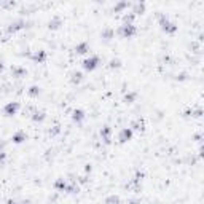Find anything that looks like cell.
<instances>
[{
    "label": "cell",
    "instance_id": "6da1fadb",
    "mask_svg": "<svg viewBox=\"0 0 204 204\" xmlns=\"http://www.w3.org/2000/svg\"><path fill=\"white\" fill-rule=\"evenodd\" d=\"M159 22H161V27H163L164 30H166L167 34H174L175 30H177L175 24H174V22H171L166 16H161V21H159Z\"/></svg>",
    "mask_w": 204,
    "mask_h": 204
},
{
    "label": "cell",
    "instance_id": "7a4b0ae2",
    "mask_svg": "<svg viewBox=\"0 0 204 204\" xmlns=\"http://www.w3.org/2000/svg\"><path fill=\"white\" fill-rule=\"evenodd\" d=\"M97 65H99V57L97 56H91V57H88V59L83 61V67L86 70H94Z\"/></svg>",
    "mask_w": 204,
    "mask_h": 204
},
{
    "label": "cell",
    "instance_id": "3957f363",
    "mask_svg": "<svg viewBox=\"0 0 204 204\" xmlns=\"http://www.w3.org/2000/svg\"><path fill=\"white\" fill-rule=\"evenodd\" d=\"M134 32H136V27L132 24H123L120 29V34L123 35V37H131Z\"/></svg>",
    "mask_w": 204,
    "mask_h": 204
},
{
    "label": "cell",
    "instance_id": "277c9868",
    "mask_svg": "<svg viewBox=\"0 0 204 204\" xmlns=\"http://www.w3.org/2000/svg\"><path fill=\"white\" fill-rule=\"evenodd\" d=\"M131 137H132V129L131 128H124V129H121L118 139H120V142H128Z\"/></svg>",
    "mask_w": 204,
    "mask_h": 204
},
{
    "label": "cell",
    "instance_id": "5b68a950",
    "mask_svg": "<svg viewBox=\"0 0 204 204\" xmlns=\"http://www.w3.org/2000/svg\"><path fill=\"white\" fill-rule=\"evenodd\" d=\"M16 110H18V104H16V102H8V104L5 105V115H8V116L14 115Z\"/></svg>",
    "mask_w": 204,
    "mask_h": 204
},
{
    "label": "cell",
    "instance_id": "8992f818",
    "mask_svg": "<svg viewBox=\"0 0 204 204\" xmlns=\"http://www.w3.org/2000/svg\"><path fill=\"white\" fill-rule=\"evenodd\" d=\"M105 204H120V198L115 196V195H112V196H108V198L105 199Z\"/></svg>",
    "mask_w": 204,
    "mask_h": 204
},
{
    "label": "cell",
    "instance_id": "52a82bcc",
    "mask_svg": "<svg viewBox=\"0 0 204 204\" xmlns=\"http://www.w3.org/2000/svg\"><path fill=\"white\" fill-rule=\"evenodd\" d=\"M75 50H77L78 54H85L86 51H88V45H86V43H80V45H78Z\"/></svg>",
    "mask_w": 204,
    "mask_h": 204
},
{
    "label": "cell",
    "instance_id": "ba28073f",
    "mask_svg": "<svg viewBox=\"0 0 204 204\" xmlns=\"http://www.w3.org/2000/svg\"><path fill=\"white\" fill-rule=\"evenodd\" d=\"M83 118H85V113L81 110H75V112H73V120H75V121H81Z\"/></svg>",
    "mask_w": 204,
    "mask_h": 204
},
{
    "label": "cell",
    "instance_id": "9c48e42d",
    "mask_svg": "<svg viewBox=\"0 0 204 204\" xmlns=\"http://www.w3.org/2000/svg\"><path fill=\"white\" fill-rule=\"evenodd\" d=\"M26 139V136H24V132H16V134H14L13 136V140H14V142H22V140H24Z\"/></svg>",
    "mask_w": 204,
    "mask_h": 204
},
{
    "label": "cell",
    "instance_id": "30bf717a",
    "mask_svg": "<svg viewBox=\"0 0 204 204\" xmlns=\"http://www.w3.org/2000/svg\"><path fill=\"white\" fill-rule=\"evenodd\" d=\"M46 57V54L43 53V51H40V53H35L34 54V61H37V62H42L43 59Z\"/></svg>",
    "mask_w": 204,
    "mask_h": 204
},
{
    "label": "cell",
    "instance_id": "8fae6325",
    "mask_svg": "<svg viewBox=\"0 0 204 204\" xmlns=\"http://www.w3.org/2000/svg\"><path fill=\"white\" fill-rule=\"evenodd\" d=\"M59 24H61V19L59 18H54L53 21H50V27H51V29H57Z\"/></svg>",
    "mask_w": 204,
    "mask_h": 204
},
{
    "label": "cell",
    "instance_id": "7c38bea8",
    "mask_svg": "<svg viewBox=\"0 0 204 204\" xmlns=\"http://www.w3.org/2000/svg\"><path fill=\"white\" fill-rule=\"evenodd\" d=\"M102 37H105V40H110V38L113 37V30L112 29H107L102 32Z\"/></svg>",
    "mask_w": 204,
    "mask_h": 204
},
{
    "label": "cell",
    "instance_id": "4fadbf2b",
    "mask_svg": "<svg viewBox=\"0 0 204 204\" xmlns=\"http://www.w3.org/2000/svg\"><path fill=\"white\" fill-rule=\"evenodd\" d=\"M101 134H104V137H105V142H108V134H110V128H108V126H105V128L101 131Z\"/></svg>",
    "mask_w": 204,
    "mask_h": 204
},
{
    "label": "cell",
    "instance_id": "5bb4252c",
    "mask_svg": "<svg viewBox=\"0 0 204 204\" xmlns=\"http://www.w3.org/2000/svg\"><path fill=\"white\" fill-rule=\"evenodd\" d=\"M43 118H45L43 112H35V113H34V120H35V121H42Z\"/></svg>",
    "mask_w": 204,
    "mask_h": 204
},
{
    "label": "cell",
    "instance_id": "9a60e30c",
    "mask_svg": "<svg viewBox=\"0 0 204 204\" xmlns=\"http://www.w3.org/2000/svg\"><path fill=\"white\" fill-rule=\"evenodd\" d=\"M134 99H136V93H129V94H126V97H124L126 102H132Z\"/></svg>",
    "mask_w": 204,
    "mask_h": 204
},
{
    "label": "cell",
    "instance_id": "2e32d148",
    "mask_svg": "<svg viewBox=\"0 0 204 204\" xmlns=\"http://www.w3.org/2000/svg\"><path fill=\"white\" fill-rule=\"evenodd\" d=\"M56 188H62V190H65V188H67V185H65V182H64V180H57V182H56Z\"/></svg>",
    "mask_w": 204,
    "mask_h": 204
},
{
    "label": "cell",
    "instance_id": "e0dca14e",
    "mask_svg": "<svg viewBox=\"0 0 204 204\" xmlns=\"http://www.w3.org/2000/svg\"><path fill=\"white\" fill-rule=\"evenodd\" d=\"M38 93H40V88H37V86H32V88H30V91H29L30 96H37Z\"/></svg>",
    "mask_w": 204,
    "mask_h": 204
},
{
    "label": "cell",
    "instance_id": "ac0fdd59",
    "mask_svg": "<svg viewBox=\"0 0 204 204\" xmlns=\"http://www.w3.org/2000/svg\"><path fill=\"white\" fill-rule=\"evenodd\" d=\"M131 129H136V131L142 129V123H140V121H134V123H132V128H131Z\"/></svg>",
    "mask_w": 204,
    "mask_h": 204
},
{
    "label": "cell",
    "instance_id": "d6986e66",
    "mask_svg": "<svg viewBox=\"0 0 204 204\" xmlns=\"http://www.w3.org/2000/svg\"><path fill=\"white\" fill-rule=\"evenodd\" d=\"M81 78H83V75H81L80 72H75V73H73V81H77V83H78V81H81Z\"/></svg>",
    "mask_w": 204,
    "mask_h": 204
},
{
    "label": "cell",
    "instance_id": "ffe728a7",
    "mask_svg": "<svg viewBox=\"0 0 204 204\" xmlns=\"http://www.w3.org/2000/svg\"><path fill=\"white\" fill-rule=\"evenodd\" d=\"M120 65V61L118 59H112L110 61V67H118Z\"/></svg>",
    "mask_w": 204,
    "mask_h": 204
},
{
    "label": "cell",
    "instance_id": "44dd1931",
    "mask_svg": "<svg viewBox=\"0 0 204 204\" xmlns=\"http://www.w3.org/2000/svg\"><path fill=\"white\" fill-rule=\"evenodd\" d=\"M3 159H5V153L0 150V161H3Z\"/></svg>",
    "mask_w": 204,
    "mask_h": 204
},
{
    "label": "cell",
    "instance_id": "7402d4cb",
    "mask_svg": "<svg viewBox=\"0 0 204 204\" xmlns=\"http://www.w3.org/2000/svg\"><path fill=\"white\" fill-rule=\"evenodd\" d=\"M2 148H3V142L0 140V150H2Z\"/></svg>",
    "mask_w": 204,
    "mask_h": 204
},
{
    "label": "cell",
    "instance_id": "603a6c76",
    "mask_svg": "<svg viewBox=\"0 0 204 204\" xmlns=\"http://www.w3.org/2000/svg\"><path fill=\"white\" fill-rule=\"evenodd\" d=\"M0 69H2V64H0Z\"/></svg>",
    "mask_w": 204,
    "mask_h": 204
}]
</instances>
